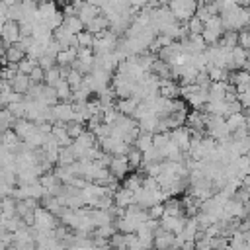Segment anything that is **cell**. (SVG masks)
Listing matches in <instances>:
<instances>
[{
	"instance_id": "cell-15",
	"label": "cell",
	"mask_w": 250,
	"mask_h": 250,
	"mask_svg": "<svg viewBox=\"0 0 250 250\" xmlns=\"http://www.w3.org/2000/svg\"><path fill=\"white\" fill-rule=\"evenodd\" d=\"M137 107H139V102H137L135 98H129V100H117V104H115V109H117L121 115H125V117H133V113H135Z\"/></svg>"
},
{
	"instance_id": "cell-36",
	"label": "cell",
	"mask_w": 250,
	"mask_h": 250,
	"mask_svg": "<svg viewBox=\"0 0 250 250\" xmlns=\"http://www.w3.org/2000/svg\"><path fill=\"white\" fill-rule=\"evenodd\" d=\"M195 84L199 86V88H203V90H209L211 88V78H209V74L207 72H199L197 74V78H195Z\"/></svg>"
},
{
	"instance_id": "cell-21",
	"label": "cell",
	"mask_w": 250,
	"mask_h": 250,
	"mask_svg": "<svg viewBox=\"0 0 250 250\" xmlns=\"http://www.w3.org/2000/svg\"><path fill=\"white\" fill-rule=\"evenodd\" d=\"M127 160H129L131 170H143V166H145L143 152H141L139 148H135V146H131V150H129V154H127Z\"/></svg>"
},
{
	"instance_id": "cell-32",
	"label": "cell",
	"mask_w": 250,
	"mask_h": 250,
	"mask_svg": "<svg viewBox=\"0 0 250 250\" xmlns=\"http://www.w3.org/2000/svg\"><path fill=\"white\" fill-rule=\"evenodd\" d=\"M168 143H170V133H154V139H152L154 148L162 150V148H164Z\"/></svg>"
},
{
	"instance_id": "cell-22",
	"label": "cell",
	"mask_w": 250,
	"mask_h": 250,
	"mask_svg": "<svg viewBox=\"0 0 250 250\" xmlns=\"http://www.w3.org/2000/svg\"><path fill=\"white\" fill-rule=\"evenodd\" d=\"M66 131H68V137H70L72 141H76V139H80V137L88 131V127H86V123L70 121V123H66Z\"/></svg>"
},
{
	"instance_id": "cell-4",
	"label": "cell",
	"mask_w": 250,
	"mask_h": 250,
	"mask_svg": "<svg viewBox=\"0 0 250 250\" xmlns=\"http://www.w3.org/2000/svg\"><path fill=\"white\" fill-rule=\"evenodd\" d=\"M109 172L117 182H123L131 174V166H129L127 156H113V160L109 164Z\"/></svg>"
},
{
	"instance_id": "cell-30",
	"label": "cell",
	"mask_w": 250,
	"mask_h": 250,
	"mask_svg": "<svg viewBox=\"0 0 250 250\" xmlns=\"http://www.w3.org/2000/svg\"><path fill=\"white\" fill-rule=\"evenodd\" d=\"M37 66H39V62H37L35 59H29V57H27V59H23V61L20 62V72L29 76V74H31V72H33Z\"/></svg>"
},
{
	"instance_id": "cell-10",
	"label": "cell",
	"mask_w": 250,
	"mask_h": 250,
	"mask_svg": "<svg viewBox=\"0 0 250 250\" xmlns=\"http://www.w3.org/2000/svg\"><path fill=\"white\" fill-rule=\"evenodd\" d=\"M113 203H115L117 207H121V209H127L129 205L135 203V191H131V189H127V188H119V189L115 191V195H113Z\"/></svg>"
},
{
	"instance_id": "cell-28",
	"label": "cell",
	"mask_w": 250,
	"mask_h": 250,
	"mask_svg": "<svg viewBox=\"0 0 250 250\" xmlns=\"http://www.w3.org/2000/svg\"><path fill=\"white\" fill-rule=\"evenodd\" d=\"M59 80H62V78H61V66H55V68H51V70L45 74V84H47V86H53V88H55V86L59 84Z\"/></svg>"
},
{
	"instance_id": "cell-35",
	"label": "cell",
	"mask_w": 250,
	"mask_h": 250,
	"mask_svg": "<svg viewBox=\"0 0 250 250\" xmlns=\"http://www.w3.org/2000/svg\"><path fill=\"white\" fill-rule=\"evenodd\" d=\"M45 70L41 68V66H37L31 74H29V78H31V84H45Z\"/></svg>"
},
{
	"instance_id": "cell-37",
	"label": "cell",
	"mask_w": 250,
	"mask_h": 250,
	"mask_svg": "<svg viewBox=\"0 0 250 250\" xmlns=\"http://www.w3.org/2000/svg\"><path fill=\"white\" fill-rule=\"evenodd\" d=\"M238 45L242 47V49H250V29L246 27V29H242V31H238Z\"/></svg>"
},
{
	"instance_id": "cell-17",
	"label": "cell",
	"mask_w": 250,
	"mask_h": 250,
	"mask_svg": "<svg viewBox=\"0 0 250 250\" xmlns=\"http://www.w3.org/2000/svg\"><path fill=\"white\" fill-rule=\"evenodd\" d=\"M227 127H229V131H230V135H232V133L238 131L240 127H248V117L244 115V111H242V113H234V115L227 117Z\"/></svg>"
},
{
	"instance_id": "cell-2",
	"label": "cell",
	"mask_w": 250,
	"mask_h": 250,
	"mask_svg": "<svg viewBox=\"0 0 250 250\" xmlns=\"http://www.w3.org/2000/svg\"><path fill=\"white\" fill-rule=\"evenodd\" d=\"M59 227H61L59 217L49 213L45 207L35 209V229L37 230H57Z\"/></svg>"
},
{
	"instance_id": "cell-19",
	"label": "cell",
	"mask_w": 250,
	"mask_h": 250,
	"mask_svg": "<svg viewBox=\"0 0 250 250\" xmlns=\"http://www.w3.org/2000/svg\"><path fill=\"white\" fill-rule=\"evenodd\" d=\"M72 35H78V33H82L84 29H86V25L80 21V18L78 16H68V18H64V23H62Z\"/></svg>"
},
{
	"instance_id": "cell-23",
	"label": "cell",
	"mask_w": 250,
	"mask_h": 250,
	"mask_svg": "<svg viewBox=\"0 0 250 250\" xmlns=\"http://www.w3.org/2000/svg\"><path fill=\"white\" fill-rule=\"evenodd\" d=\"M152 139H154V135H150V133H141L139 137H137V141H135V148H139L143 154L146 152V150H150L154 145H152Z\"/></svg>"
},
{
	"instance_id": "cell-27",
	"label": "cell",
	"mask_w": 250,
	"mask_h": 250,
	"mask_svg": "<svg viewBox=\"0 0 250 250\" xmlns=\"http://www.w3.org/2000/svg\"><path fill=\"white\" fill-rule=\"evenodd\" d=\"M188 29H189V35H201L203 29H205V23H203L197 16H193V18L188 21Z\"/></svg>"
},
{
	"instance_id": "cell-33",
	"label": "cell",
	"mask_w": 250,
	"mask_h": 250,
	"mask_svg": "<svg viewBox=\"0 0 250 250\" xmlns=\"http://www.w3.org/2000/svg\"><path fill=\"white\" fill-rule=\"evenodd\" d=\"M37 62H39V66H41L45 72H49L51 68H55V66H57V59H55V57H49V55H43Z\"/></svg>"
},
{
	"instance_id": "cell-34",
	"label": "cell",
	"mask_w": 250,
	"mask_h": 250,
	"mask_svg": "<svg viewBox=\"0 0 250 250\" xmlns=\"http://www.w3.org/2000/svg\"><path fill=\"white\" fill-rule=\"evenodd\" d=\"M164 215H166V211H164V203H158V205H154V207L148 209V217L154 219V221H160Z\"/></svg>"
},
{
	"instance_id": "cell-8",
	"label": "cell",
	"mask_w": 250,
	"mask_h": 250,
	"mask_svg": "<svg viewBox=\"0 0 250 250\" xmlns=\"http://www.w3.org/2000/svg\"><path fill=\"white\" fill-rule=\"evenodd\" d=\"M160 225L172 234H182L186 225H188V217H168V215H164L160 219Z\"/></svg>"
},
{
	"instance_id": "cell-40",
	"label": "cell",
	"mask_w": 250,
	"mask_h": 250,
	"mask_svg": "<svg viewBox=\"0 0 250 250\" xmlns=\"http://www.w3.org/2000/svg\"><path fill=\"white\" fill-rule=\"evenodd\" d=\"M244 115L250 119V105H248V107H244Z\"/></svg>"
},
{
	"instance_id": "cell-13",
	"label": "cell",
	"mask_w": 250,
	"mask_h": 250,
	"mask_svg": "<svg viewBox=\"0 0 250 250\" xmlns=\"http://www.w3.org/2000/svg\"><path fill=\"white\" fill-rule=\"evenodd\" d=\"M78 59V49L70 47L57 55V66H72V62Z\"/></svg>"
},
{
	"instance_id": "cell-3",
	"label": "cell",
	"mask_w": 250,
	"mask_h": 250,
	"mask_svg": "<svg viewBox=\"0 0 250 250\" xmlns=\"http://www.w3.org/2000/svg\"><path fill=\"white\" fill-rule=\"evenodd\" d=\"M174 244H176V234L168 232L160 225L154 232V248L152 250H174Z\"/></svg>"
},
{
	"instance_id": "cell-5",
	"label": "cell",
	"mask_w": 250,
	"mask_h": 250,
	"mask_svg": "<svg viewBox=\"0 0 250 250\" xmlns=\"http://www.w3.org/2000/svg\"><path fill=\"white\" fill-rule=\"evenodd\" d=\"M170 141H174L178 145V148L184 154H188L189 152V146H191V131L184 125V127H180V129H176V131L170 133Z\"/></svg>"
},
{
	"instance_id": "cell-11",
	"label": "cell",
	"mask_w": 250,
	"mask_h": 250,
	"mask_svg": "<svg viewBox=\"0 0 250 250\" xmlns=\"http://www.w3.org/2000/svg\"><path fill=\"white\" fill-rule=\"evenodd\" d=\"M14 131H16V135L21 139V141H25L35 129H37V123H33V121H29V119H18L16 123H14V127H12Z\"/></svg>"
},
{
	"instance_id": "cell-42",
	"label": "cell",
	"mask_w": 250,
	"mask_h": 250,
	"mask_svg": "<svg viewBox=\"0 0 250 250\" xmlns=\"http://www.w3.org/2000/svg\"><path fill=\"white\" fill-rule=\"evenodd\" d=\"M119 250H131V248H119Z\"/></svg>"
},
{
	"instance_id": "cell-41",
	"label": "cell",
	"mask_w": 250,
	"mask_h": 250,
	"mask_svg": "<svg viewBox=\"0 0 250 250\" xmlns=\"http://www.w3.org/2000/svg\"><path fill=\"white\" fill-rule=\"evenodd\" d=\"M246 209H248V219H250V203H246Z\"/></svg>"
},
{
	"instance_id": "cell-18",
	"label": "cell",
	"mask_w": 250,
	"mask_h": 250,
	"mask_svg": "<svg viewBox=\"0 0 250 250\" xmlns=\"http://www.w3.org/2000/svg\"><path fill=\"white\" fill-rule=\"evenodd\" d=\"M0 225H2V230H8V232H18L20 229H25V223H23V219L21 217H12V219H2L0 221Z\"/></svg>"
},
{
	"instance_id": "cell-26",
	"label": "cell",
	"mask_w": 250,
	"mask_h": 250,
	"mask_svg": "<svg viewBox=\"0 0 250 250\" xmlns=\"http://www.w3.org/2000/svg\"><path fill=\"white\" fill-rule=\"evenodd\" d=\"M74 162H78V158L74 156L72 148H70V146H68V148H61V154H59V164H57V166L66 168V166H72Z\"/></svg>"
},
{
	"instance_id": "cell-20",
	"label": "cell",
	"mask_w": 250,
	"mask_h": 250,
	"mask_svg": "<svg viewBox=\"0 0 250 250\" xmlns=\"http://www.w3.org/2000/svg\"><path fill=\"white\" fill-rule=\"evenodd\" d=\"M158 123H160V117L150 115V117L139 121V129H141V133H150V135H154V133L158 131Z\"/></svg>"
},
{
	"instance_id": "cell-6",
	"label": "cell",
	"mask_w": 250,
	"mask_h": 250,
	"mask_svg": "<svg viewBox=\"0 0 250 250\" xmlns=\"http://www.w3.org/2000/svg\"><path fill=\"white\" fill-rule=\"evenodd\" d=\"M20 39H21V25L18 21L10 20V21L2 23V41L16 45V43H20Z\"/></svg>"
},
{
	"instance_id": "cell-31",
	"label": "cell",
	"mask_w": 250,
	"mask_h": 250,
	"mask_svg": "<svg viewBox=\"0 0 250 250\" xmlns=\"http://www.w3.org/2000/svg\"><path fill=\"white\" fill-rule=\"evenodd\" d=\"M66 82L70 84V88H72V92H74V90H78V88L82 86V82H84V74H82V72H78V70H72V72L68 74Z\"/></svg>"
},
{
	"instance_id": "cell-29",
	"label": "cell",
	"mask_w": 250,
	"mask_h": 250,
	"mask_svg": "<svg viewBox=\"0 0 250 250\" xmlns=\"http://www.w3.org/2000/svg\"><path fill=\"white\" fill-rule=\"evenodd\" d=\"M20 143H21V139L16 135V131H14V129H10V131L2 133V145H6V146H18Z\"/></svg>"
},
{
	"instance_id": "cell-1",
	"label": "cell",
	"mask_w": 250,
	"mask_h": 250,
	"mask_svg": "<svg viewBox=\"0 0 250 250\" xmlns=\"http://www.w3.org/2000/svg\"><path fill=\"white\" fill-rule=\"evenodd\" d=\"M168 8L180 23H188L197 14V2H191V0H172L168 2Z\"/></svg>"
},
{
	"instance_id": "cell-25",
	"label": "cell",
	"mask_w": 250,
	"mask_h": 250,
	"mask_svg": "<svg viewBox=\"0 0 250 250\" xmlns=\"http://www.w3.org/2000/svg\"><path fill=\"white\" fill-rule=\"evenodd\" d=\"M219 45L225 47V49H230V51L234 47H238V31H225V35L221 37Z\"/></svg>"
},
{
	"instance_id": "cell-16",
	"label": "cell",
	"mask_w": 250,
	"mask_h": 250,
	"mask_svg": "<svg viewBox=\"0 0 250 250\" xmlns=\"http://www.w3.org/2000/svg\"><path fill=\"white\" fill-rule=\"evenodd\" d=\"M164 211L168 217H186L184 213V207H182V201L178 197H170L164 201Z\"/></svg>"
},
{
	"instance_id": "cell-9",
	"label": "cell",
	"mask_w": 250,
	"mask_h": 250,
	"mask_svg": "<svg viewBox=\"0 0 250 250\" xmlns=\"http://www.w3.org/2000/svg\"><path fill=\"white\" fill-rule=\"evenodd\" d=\"M102 14V10H100V6L94 2V4H90V2H84V6H82V10L78 12V18H80V21L88 27L98 16Z\"/></svg>"
},
{
	"instance_id": "cell-12",
	"label": "cell",
	"mask_w": 250,
	"mask_h": 250,
	"mask_svg": "<svg viewBox=\"0 0 250 250\" xmlns=\"http://www.w3.org/2000/svg\"><path fill=\"white\" fill-rule=\"evenodd\" d=\"M229 92V82H213L209 88V102H225Z\"/></svg>"
},
{
	"instance_id": "cell-38",
	"label": "cell",
	"mask_w": 250,
	"mask_h": 250,
	"mask_svg": "<svg viewBox=\"0 0 250 250\" xmlns=\"http://www.w3.org/2000/svg\"><path fill=\"white\" fill-rule=\"evenodd\" d=\"M244 139H250V129L248 127H240L238 131L232 133V141H244Z\"/></svg>"
},
{
	"instance_id": "cell-39",
	"label": "cell",
	"mask_w": 250,
	"mask_h": 250,
	"mask_svg": "<svg viewBox=\"0 0 250 250\" xmlns=\"http://www.w3.org/2000/svg\"><path fill=\"white\" fill-rule=\"evenodd\" d=\"M244 70L250 74V57H248V61H246V66H244Z\"/></svg>"
},
{
	"instance_id": "cell-7",
	"label": "cell",
	"mask_w": 250,
	"mask_h": 250,
	"mask_svg": "<svg viewBox=\"0 0 250 250\" xmlns=\"http://www.w3.org/2000/svg\"><path fill=\"white\" fill-rule=\"evenodd\" d=\"M53 117H55V121H62V123H70V121H76L74 105H72V104H64V102H59V104L53 107Z\"/></svg>"
},
{
	"instance_id": "cell-24",
	"label": "cell",
	"mask_w": 250,
	"mask_h": 250,
	"mask_svg": "<svg viewBox=\"0 0 250 250\" xmlns=\"http://www.w3.org/2000/svg\"><path fill=\"white\" fill-rule=\"evenodd\" d=\"M16 203H18V199H14V197H2V219H12L18 215Z\"/></svg>"
},
{
	"instance_id": "cell-14",
	"label": "cell",
	"mask_w": 250,
	"mask_h": 250,
	"mask_svg": "<svg viewBox=\"0 0 250 250\" xmlns=\"http://www.w3.org/2000/svg\"><path fill=\"white\" fill-rule=\"evenodd\" d=\"M10 84H12L14 92H18V94H23V96H25V94L29 92V88L33 86V84H31V78H29L27 74H21V72H20V74H18V76H16V78L10 82Z\"/></svg>"
}]
</instances>
